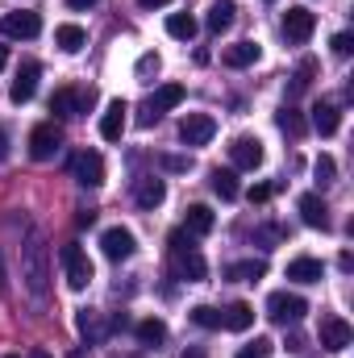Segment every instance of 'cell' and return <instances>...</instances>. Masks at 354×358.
<instances>
[{"label":"cell","instance_id":"obj_18","mask_svg":"<svg viewBox=\"0 0 354 358\" xmlns=\"http://www.w3.org/2000/svg\"><path fill=\"white\" fill-rule=\"evenodd\" d=\"M288 279H292V283H321V279H325V267H321V259L300 255V259L288 263Z\"/></svg>","mask_w":354,"mask_h":358},{"label":"cell","instance_id":"obj_50","mask_svg":"<svg viewBox=\"0 0 354 358\" xmlns=\"http://www.w3.org/2000/svg\"><path fill=\"white\" fill-rule=\"evenodd\" d=\"M4 358H17V355H4Z\"/></svg>","mask_w":354,"mask_h":358},{"label":"cell","instance_id":"obj_34","mask_svg":"<svg viewBox=\"0 0 354 358\" xmlns=\"http://www.w3.org/2000/svg\"><path fill=\"white\" fill-rule=\"evenodd\" d=\"M313 176H317V183L325 187V183H334V176H338V163H334L330 155H321V159L313 163Z\"/></svg>","mask_w":354,"mask_h":358},{"label":"cell","instance_id":"obj_22","mask_svg":"<svg viewBox=\"0 0 354 358\" xmlns=\"http://www.w3.org/2000/svg\"><path fill=\"white\" fill-rule=\"evenodd\" d=\"M213 225H217V217H213V208H208V204H192V208H187V221H183V229H187V234L204 238Z\"/></svg>","mask_w":354,"mask_h":358},{"label":"cell","instance_id":"obj_2","mask_svg":"<svg viewBox=\"0 0 354 358\" xmlns=\"http://www.w3.org/2000/svg\"><path fill=\"white\" fill-rule=\"evenodd\" d=\"M59 263H63V275H67V287H71V292H84L92 283V259L84 255L80 242H67V246L59 250Z\"/></svg>","mask_w":354,"mask_h":358},{"label":"cell","instance_id":"obj_36","mask_svg":"<svg viewBox=\"0 0 354 358\" xmlns=\"http://www.w3.org/2000/svg\"><path fill=\"white\" fill-rule=\"evenodd\" d=\"M313 71H317V63H313V59H304V63H300V71H296V80H292V92H304V88H309Z\"/></svg>","mask_w":354,"mask_h":358},{"label":"cell","instance_id":"obj_28","mask_svg":"<svg viewBox=\"0 0 354 358\" xmlns=\"http://www.w3.org/2000/svg\"><path fill=\"white\" fill-rule=\"evenodd\" d=\"M76 325H80V334L88 338V342H100L108 329H104V321H100V313H92V308H84L80 317H76Z\"/></svg>","mask_w":354,"mask_h":358},{"label":"cell","instance_id":"obj_3","mask_svg":"<svg viewBox=\"0 0 354 358\" xmlns=\"http://www.w3.org/2000/svg\"><path fill=\"white\" fill-rule=\"evenodd\" d=\"M59 150H63V129H59L55 121H42V125L29 129V159H34V163H46V159H55Z\"/></svg>","mask_w":354,"mask_h":358},{"label":"cell","instance_id":"obj_27","mask_svg":"<svg viewBox=\"0 0 354 358\" xmlns=\"http://www.w3.org/2000/svg\"><path fill=\"white\" fill-rule=\"evenodd\" d=\"M134 334H138V342H142V346H163V342H167V325H163L159 317L138 321V329H134Z\"/></svg>","mask_w":354,"mask_h":358},{"label":"cell","instance_id":"obj_32","mask_svg":"<svg viewBox=\"0 0 354 358\" xmlns=\"http://www.w3.org/2000/svg\"><path fill=\"white\" fill-rule=\"evenodd\" d=\"M159 67H163V59H159V55L150 50V55H142V59H138V67H134V76H138L142 84H150V76H159Z\"/></svg>","mask_w":354,"mask_h":358},{"label":"cell","instance_id":"obj_47","mask_svg":"<svg viewBox=\"0 0 354 358\" xmlns=\"http://www.w3.org/2000/svg\"><path fill=\"white\" fill-rule=\"evenodd\" d=\"M179 358H204V350H183Z\"/></svg>","mask_w":354,"mask_h":358},{"label":"cell","instance_id":"obj_11","mask_svg":"<svg viewBox=\"0 0 354 358\" xmlns=\"http://www.w3.org/2000/svg\"><path fill=\"white\" fill-rule=\"evenodd\" d=\"M38 76H42V67H38L34 59H25L21 71H17V80H13V88H8V100H13V104H29L34 92H38Z\"/></svg>","mask_w":354,"mask_h":358},{"label":"cell","instance_id":"obj_37","mask_svg":"<svg viewBox=\"0 0 354 358\" xmlns=\"http://www.w3.org/2000/svg\"><path fill=\"white\" fill-rule=\"evenodd\" d=\"M167 242H171V250H196V234H187V229H176Z\"/></svg>","mask_w":354,"mask_h":358},{"label":"cell","instance_id":"obj_19","mask_svg":"<svg viewBox=\"0 0 354 358\" xmlns=\"http://www.w3.org/2000/svg\"><path fill=\"white\" fill-rule=\"evenodd\" d=\"M338 125H342V108H338V104H317V108H313V129H317L321 138H334Z\"/></svg>","mask_w":354,"mask_h":358},{"label":"cell","instance_id":"obj_26","mask_svg":"<svg viewBox=\"0 0 354 358\" xmlns=\"http://www.w3.org/2000/svg\"><path fill=\"white\" fill-rule=\"evenodd\" d=\"M259 63V42H234L225 50V67H250Z\"/></svg>","mask_w":354,"mask_h":358},{"label":"cell","instance_id":"obj_49","mask_svg":"<svg viewBox=\"0 0 354 358\" xmlns=\"http://www.w3.org/2000/svg\"><path fill=\"white\" fill-rule=\"evenodd\" d=\"M0 296H4V267H0Z\"/></svg>","mask_w":354,"mask_h":358},{"label":"cell","instance_id":"obj_8","mask_svg":"<svg viewBox=\"0 0 354 358\" xmlns=\"http://www.w3.org/2000/svg\"><path fill=\"white\" fill-rule=\"evenodd\" d=\"M100 250H104V259L121 263V259H129V255L138 250V242H134V234H129L125 225H113V229L100 234Z\"/></svg>","mask_w":354,"mask_h":358},{"label":"cell","instance_id":"obj_38","mask_svg":"<svg viewBox=\"0 0 354 358\" xmlns=\"http://www.w3.org/2000/svg\"><path fill=\"white\" fill-rule=\"evenodd\" d=\"M351 50H354V34H334V55L351 59Z\"/></svg>","mask_w":354,"mask_h":358},{"label":"cell","instance_id":"obj_10","mask_svg":"<svg viewBox=\"0 0 354 358\" xmlns=\"http://www.w3.org/2000/svg\"><path fill=\"white\" fill-rule=\"evenodd\" d=\"M351 342H354V329L342 317H321V346H325L330 355H342Z\"/></svg>","mask_w":354,"mask_h":358},{"label":"cell","instance_id":"obj_44","mask_svg":"<svg viewBox=\"0 0 354 358\" xmlns=\"http://www.w3.org/2000/svg\"><path fill=\"white\" fill-rule=\"evenodd\" d=\"M4 159H8V134L0 129V163H4Z\"/></svg>","mask_w":354,"mask_h":358},{"label":"cell","instance_id":"obj_40","mask_svg":"<svg viewBox=\"0 0 354 358\" xmlns=\"http://www.w3.org/2000/svg\"><path fill=\"white\" fill-rule=\"evenodd\" d=\"M250 200H255V204L271 200V187H267V183H255V187H250Z\"/></svg>","mask_w":354,"mask_h":358},{"label":"cell","instance_id":"obj_45","mask_svg":"<svg viewBox=\"0 0 354 358\" xmlns=\"http://www.w3.org/2000/svg\"><path fill=\"white\" fill-rule=\"evenodd\" d=\"M25 358H50V350H42V346H34V350H29Z\"/></svg>","mask_w":354,"mask_h":358},{"label":"cell","instance_id":"obj_25","mask_svg":"<svg viewBox=\"0 0 354 358\" xmlns=\"http://www.w3.org/2000/svg\"><path fill=\"white\" fill-rule=\"evenodd\" d=\"M84 42H88V34H84L80 25H59V29H55V46H59V50H67V55L84 50Z\"/></svg>","mask_w":354,"mask_h":358},{"label":"cell","instance_id":"obj_1","mask_svg":"<svg viewBox=\"0 0 354 358\" xmlns=\"http://www.w3.org/2000/svg\"><path fill=\"white\" fill-rule=\"evenodd\" d=\"M21 279L34 300L50 296V242H46V229L38 225H29L21 238Z\"/></svg>","mask_w":354,"mask_h":358},{"label":"cell","instance_id":"obj_43","mask_svg":"<svg viewBox=\"0 0 354 358\" xmlns=\"http://www.w3.org/2000/svg\"><path fill=\"white\" fill-rule=\"evenodd\" d=\"M338 267H342V271H351V267H354V255H351V250H342V259H338Z\"/></svg>","mask_w":354,"mask_h":358},{"label":"cell","instance_id":"obj_16","mask_svg":"<svg viewBox=\"0 0 354 358\" xmlns=\"http://www.w3.org/2000/svg\"><path fill=\"white\" fill-rule=\"evenodd\" d=\"M296 208H300V221H304L309 229H330V208H325V200H321L317 192L300 196V200H296Z\"/></svg>","mask_w":354,"mask_h":358},{"label":"cell","instance_id":"obj_15","mask_svg":"<svg viewBox=\"0 0 354 358\" xmlns=\"http://www.w3.org/2000/svg\"><path fill=\"white\" fill-rule=\"evenodd\" d=\"M229 159H234L238 171H255V167L263 163V142H259V138H238V142L229 146Z\"/></svg>","mask_w":354,"mask_h":358},{"label":"cell","instance_id":"obj_42","mask_svg":"<svg viewBox=\"0 0 354 358\" xmlns=\"http://www.w3.org/2000/svg\"><path fill=\"white\" fill-rule=\"evenodd\" d=\"M92 4H100V0H67V8H80V13H84V8H92Z\"/></svg>","mask_w":354,"mask_h":358},{"label":"cell","instance_id":"obj_14","mask_svg":"<svg viewBox=\"0 0 354 358\" xmlns=\"http://www.w3.org/2000/svg\"><path fill=\"white\" fill-rule=\"evenodd\" d=\"M125 113H129V104H125V100H108V108L100 113V138H104V142H121L125 121H129Z\"/></svg>","mask_w":354,"mask_h":358},{"label":"cell","instance_id":"obj_48","mask_svg":"<svg viewBox=\"0 0 354 358\" xmlns=\"http://www.w3.org/2000/svg\"><path fill=\"white\" fill-rule=\"evenodd\" d=\"M4 63H8V50H4V46H0V71H4Z\"/></svg>","mask_w":354,"mask_h":358},{"label":"cell","instance_id":"obj_6","mask_svg":"<svg viewBox=\"0 0 354 358\" xmlns=\"http://www.w3.org/2000/svg\"><path fill=\"white\" fill-rule=\"evenodd\" d=\"M179 100H183V84H163V88L146 100V108H142V117H138V121H142V125H155L167 108H176Z\"/></svg>","mask_w":354,"mask_h":358},{"label":"cell","instance_id":"obj_21","mask_svg":"<svg viewBox=\"0 0 354 358\" xmlns=\"http://www.w3.org/2000/svg\"><path fill=\"white\" fill-rule=\"evenodd\" d=\"M234 13H238V4H234V0H213V8H208V17H204V21H208V29H213V34H225V29L234 25Z\"/></svg>","mask_w":354,"mask_h":358},{"label":"cell","instance_id":"obj_24","mask_svg":"<svg viewBox=\"0 0 354 358\" xmlns=\"http://www.w3.org/2000/svg\"><path fill=\"white\" fill-rule=\"evenodd\" d=\"M50 113H55V117H80V92L59 88L55 96H50Z\"/></svg>","mask_w":354,"mask_h":358},{"label":"cell","instance_id":"obj_17","mask_svg":"<svg viewBox=\"0 0 354 358\" xmlns=\"http://www.w3.org/2000/svg\"><path fill=\"white\" fill-rule=\"evenodd\" d=\"M134 200H138V208H159L167 200V183L159 176H142L138 187H134Z\"/></svg>","mask_w":354,"mask_h":358},{"label":"cell","instance_id":"obj_13","mask_svg":"<svg viewBox=\"0 0 354 358\" xmlns=\"http://www.w3.org/2000/svg\"><path fill=\"white\" fill-rule=\"evenodd\" d=\"M171 271H176V279L200 283L208 275V263L200 259V250H171Z\"/></svg>","mask_w":354,"mask_h":358},{"label":"cell","instance_id":"obj_9","mask_svg":"<svg viewBox=\"0 0 354 358\" xmlns=\"http://www.w3.org/2000/svg\"><path fill=\"white\" fill-rule=\"evenodd\" d=\"M0 34H4V38H25V42H29V38L42 34V17H38V13H4V17H0Z\"/></svg>","mask_w":354,"mask_h":358},{"label":"cell","instance_id":"obj_30","mask_svg":"<svg viewBox=\"0 0 354 358\" xmlns=\"http://www.w3.org/2000/svg\"><path fill=\"white\" fill-rule=\"evenodd\" d=\"M167 34L179 38V42H192V38H196V21H192L187 13H171V17H167Z\"/></svg>","mask_w":354,"mask_h":358},{"label":"cell","instance_id":"obj_31","mask_svg":"<svg viewBox=\"0 0 354 358\" xmlns=\"http://www.w3.org/2000/svg\"><path fill=\"white\" fill-rule=\"evenodd\" d=\"M213 192H217L221 200H238V192H242V187H238V176L217 167V171H213Z\"/></svg>","mask_w":354,"mask_h":358},{"label":"cell","instance_id":"obj_23","mask_svg":"<svg viewBox=\"0 0 354 358\" xmlns=\"http://www.w3.org/2000/svg\"><path fill=\"white\" fill-rule=\"evenodd\" d=\"M267 275V263L263 259H246V263H234V267H225V279H234V283H255V279H263Z\"/></svg>","mask_w":354,"mask_h":358},{"label":"cell","instance_id":"obj_35","mask_svg":"<svg viewBox=\"0 0 354 358\" xmlns=\"http://www.w3.org/2000/svg\"><path fill=\"white\" fill-rule=\"evenodd\" d=\"M271 350H275V346H271V338H255L250 346H242V350H238V358H271Z\"/></svg>","mask_w":354,"mask_h":358},{"label":"cell","instance_id":"obj_12","mask_svg":"<svg viewBox=\"0 0 354 358\" xmlns=\"http://www.w3.org/2000/svg\"><path fill=\"white\" fill-rule=\"evenodd\" d=\"M71 171H76V179H80L84 187H100V183H104V159H100L96 150H80V155L71 159Z\"/></svg>","mask_w":354,"mask_h":358},{"label":"cell","instance_id":"obj_41","mask_svg":"<svg viewBox=\"0 0 354 358\" xmlns=\"http://www.w3.org/2000/svg\"><path fill=\"white\" fill-rule=\"evenodd\" d=\"M92 221H96V213H92V208H80V217H76V225H80V229H88Z\"/></svg>","mask_w":354,"mask_h":358},{"label":"cell","instance_id":"obj_7","mask_svg":"<svg viewBox=\"0 0 354 358\" xmlns=\"http://www.w3.org/2000/svg\"><path fill=\"white\" fill-rule=\"evenodd\" d=\"M213 134H217V121H213L208 113H187V117L179 121V138H183L187 146H204V142H213Z\"/></svg>","mask_w":354,"mask_h":358},{"label":"cell","instance_id":"obj_5","mask_svg":"<svg viewBox=\"0 0 354 358\" xmlns=\"http://www.w3.org/2000/svg\"><path fill=\"white\" fill-rule=\"evenodd\" d=\"M313 29H317V13H309V8H288L283 13V38L292 42V46H304L309 38H313Z\"/></svg>","mask_w":354,"mask_h":358},{"label":"cell","instance_id":"obj_39","mask_svg":"<svg viewBox=\"0 0 354 358\" xmlns=\"http://www.w3.org/2000/svg\"><path fill=\"white\" fill-rule=\"evenodd\" d=\"M163 167H167V171H187L192 163H187V159H179V155H167V159H163Z\"/></svg>","mask_w":354,"mask_h":358},{"label":"cell","instance_id":"obj_29","mask_svg":"<svg viewBox=\"0 0 354 358\" xmlns=\"http://www.w3.org/2000/svg\"><path fill=\"white\" fill-rule=\"evenodd\" d=\"M275 121H279V129H283L288 138H304V117H300V113H296L292 104H283Z\"/></svg>","mask_w":354,"mask_h":358},{"label":"cell","instance_id":"obj_20","mask_svg":"<svg viewBox=\"0 0 354 358\" xmlns=\"http://www.w3.org/2000/svg\"><path fill=\"white\" fill-rule=\"evenodd\" d=\"M221 325H225V329H234V334H246V329L255 325V308L238 300V304H229V308L221 313Z\"/></svg>","mask_w":354,"mask_h":358},{"label":"cell","instance_id":"obj_33","mask_svg":"<svg viewBox=\"0 0 354 358\" xmlns=\"http://www.w3.org/2000/svg\"><path fill=\"white\" fill-rule=\"evenodd\" d=\"M192 321H196L200 329H221V313L208 308V304H196V308H192Z\"/></svg>","mask_w":354,"mask_h":358},{"label":"cell","instance_id":"obj_4","mask_svg":"<svg viewBox=\"0 0 354 358\" xmlns=\"http://www.w3.org/2000/svg\"><path fill=\"white\" fill-rule=\"evenodd\" d=\"M304 313H309V304H304V296H296V292H271V296H267V317H271L275 325H296Z\"/></svg>","mask_w":354,"mask_h":358},{"label":"cell","instance_id":"obj_46","mask_svg":"<svg viewBox=\"0 0 354 358\" xmlns=\"http://www.w3.org/2000/svg\"><path fill=\"white\" fill-rule=\"evenodd\" d=\"M138 4H142V8H163L167 0H138Z\"/></svg>","mask_w":354,"mask_h":358}]
</instances>
